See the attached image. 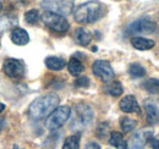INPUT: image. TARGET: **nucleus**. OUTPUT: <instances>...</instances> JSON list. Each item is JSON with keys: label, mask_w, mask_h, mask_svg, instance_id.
I'll list each match as a JSON object with an SVG mask.
<instances>
[{"label": "nucleus", "mask_w": 159, "mask_h": 149, "mask_svg": "<svg viewBox=\"0 0 159 149\" xmlns=\"http://www.w3.org/2000/svg\"><path fill=\"white\" fill-rule=\"evenodd\" d=\"M40 5L47 11L66 16L70 15L74 9V0H42Z\"/></svg>", "instance_id": "obj_6"}, {"label": "nucleus", "mask_w": 159, "mask_h": 149, "mask_svg": "<svg viewBox=\"0 0 159 149\" xmlns=\"http://www.w3.org/2000/svg\"><path fill=\"white\" fill-rule=\"evenodd\" d=\"M143 87L147 92L152 94L159 93V79L157 78H149L143 83Z\"/></svg>", "instance_id": "obj_21"}, {"label": "nucleus", "mask_w": 159, "mask_h": 149, "mask_svg": "<svg viewBox=\"0 0 159 149\" xmlns=\"http://www.w3.org/2000/svg\"><path fill=\"white\" fill-rule=\"evenodd\" d=\"M144 110H146V115H147V121L148 124L151 125H154V124H158L159 122V109L151 104V103H146L144 105Z\"/></svg>", "instance_id": "obj_14"}, {"label": "nucleus", "mask_w": 159, "mask_h": 149, "mask_svg": "<svg viewBox=\"0 0 159 149\" xmlns=\"http://www.w3.org/2000/svg\"><path fill=\"white\" fill-rule=\"evenodd\" d=\"M67 69H69V72L72 76H80L82 74V71L84 70V66L76 57H72L67 64Z\"/></svg>", "instance_id": "obj_18"}, {"label": "nucleus", "mask_w": 159, "mask_h": 149, "mask_svg": "<svg viewBox=\"0 0 159 149\" xmlns=\"http://www.w3.org/2000/svg\"><path fill=\"white\" fill-rule=\"evenodd\" d=\"M75 39H76V42L79 43L80 45H82V47H86V45H88L89 43H91V40H92V34H91V32L89 31H87L86 28H77L76 31H75Z\"/></svg>", "instance_id": "obj_16"}, {"label": "nucleus", "mask_w": 159, "mask_h": 149, "mask_svg": "<svg viewBox=\"0 0 159 149\" xmlns=\"http://www.w3.org/2000/svg\"><path fill=\"white\" fill-rule=\"evenodd\" d=\"M108 93L110 94V95H113V97H119L122 94V86H121V83L118 82V81H114V82H111L109 86H108Z\"/></svg>", "instance_id": "obj_24"}, {"label": "nucleus", "mask_w": 159, "mask_h": 149, "mask_svg": "<svg viewBox=\"0 0 159 149\" xmlns=\"http://www.w3.org/2000/svg\"><path fill=\"white\" fill-rule=\"evenodd\" d=\"M108 131H109V125H108L107 122L99 124V126L97 127V136H98L99 138H104V136H107Z\"/></svg>", "instance_id": "obj_26"}, {"label": "nucleus", "mask_w": 159, "mask_h": 149, "mask_svg": "<svg viewBox=\"0 0 159 149\" xmlns=\"http://www.w3.org/2000/svg\"><path fill=\"white\" fill-rule=\"evenodd\" d=\"M71 109L69 106H58L45 120V127L48 130H57L61 127L70 117Z\"/></svg>", "instance_id": "obj_5"}, {"label": "nucleus", "mask_w": 159, "mask_h": 149, "mask_svg": "<svg viewBox=\"0 0 159 149\" xmlns=\"http://www.w3.org/2000/svg\"><path fill=\"white\" fill-rule=\"evenodd\" d=\"M71 116V115H70ZM93 120V110L89 105L79 103L72 109V116L70 121V129L74 131L84 130Z\"/></svg>", "instance_id": "obj_3"}, {"label": "nucleus", "mask_w": 159, "mask_h": 149, "mask_svg": "<svg viewBox=\"0 0 159 149\" xmlns=\"http://www.w3.org/2000/svg\"><path fill=\"white\" fill-rule=\"evenodd\" d=\"M14 149H21V148H19V147H17V146H16V147H14Z\"/></svg>", "instance_id": "obj_32"}, {"label": "nucleus", "mask_w": 159, "mask_h": 149, "mask_svg": "<svg viewBox=\"0 0 159 149\" xmlns=\"http://www.w3.org/2000/svg\"><path fill=\"white\" fill-rule=\"evenodd\" d=\"M152 148L159 149V141H153V142H152Z\"/></svg>", "instance_id": "obj_29"}, {"label": "nucleus", "mask_w": 159, "mask_h": 149, "mask_svg": "<svg viewBox=\"0 0 159 149\" xmlns=\"http://www.w3.org/2000/svg\"><path fill=\"white\" fill-rule=\"evenodd\" d=\"M86 149H100V147L98 143H96V142H91V143H88V144L86 146Z\"/></svg>", "instance_id": "obj_28"}, {"label": "nucleus", "mask_w": 159, "mask_h": 149, "mask_svg": "<svg viewBox=\"0 0 159 149\" xmlns=\"http://www.w3.org/2000/svg\"><path fill=\"white\" fill-rule=\"evenodd\" d=\"M17 25V19L12 15H4L2 17H0V29H9V28H14V26Z\"/></svg>", "instance_id": "obj_19"}, {"label": "nucleus", "mask_w": 159, "mask_h": 149, "mask_svg": "<svg viewBox=\"0 0 159 149\" xmlns=\"http://www.w3.org/2000/svg\"><path fill=\"white\" fill-rule=\"evenodd\" d=\"M104 12H105V7L102 2L97 0H91L80 5L75 10V20L79 23L83 25L93 23L98 21L100 17H103Z\"/></svg>", "instance_id": "obj_2"}, {"label": "nucleus", "mask_w": 159, "mask_h": 149, "mask_svg": "<svg viewBox=\"0 0 159 149\" xmlns=\"http://www.w3.org/2000/svg\"><path fill=\"white\" fill-rule=\"evenodd\" d=\"M156 27L157 26L154 22L147 19H141L132 22L127 27V33H130V34H148V33H153L156 31Z\"/></svg>", "instance_id": "obj_8"}, {"label": "nucleus", "mask_w": 159, "mask_h": 149, "mask_svg": "<svg viewBox=\"0 0 159 149\" xmlns=\"http://www.w3.org/2000/svg\"><path fill=\"white\" fill-rule=\"evenodd\" d=\"M38 20H39V12H38V10H36V9L28 10V11L25 14V21H26L27 23H30V25L37 23Z\"/></svg>", "instance_id": "obj_25"}, {"label": "nucleus", "mask_w": 159, "mask_h": 149, "mask_svg": "<svg viewBox=\"0 0 159 149\" xmlns=\"http://www.w3.org/2000/svg\"><path fill=\"white\" fill-rule=\"evenodd\" d=\"M131 44L137 50H148V49H152L156 45L154 40L143 37H134L131 39Z\"/></svg>", "instance_id": "obj_13"}, {"label": "nucleus", "mask_w": 159, "mask_h": 149, "mask_svg": "<svg viewBox=\"0 0 159 149\" xmlns=\"http://www.w3.org/2000/svg\"><path fill=\"white\" fill-rule=\"evenodd\" d=\"M120 126L125 133H127V132H131L136 129L137 121L134 119H130V117H121L120 119Z\"/></svg>", "instance_id": "obj_20"}, {"label": "nucleus", "mask_w": 159, "mask_h": 149, "mask_svg": "<svg viewBox=\"0 0 159 149\" xmlns=\"http://www.w3.org/2000/svg\"><path fill=\"white\" fill-rule=\"evenodd\" d=\"M120 109L126 114H132V112H139V105L137 103V99L134 95H126L124 97L119 103Z\"/></svg>", "instance_id": "obj_11"}, {"label": "nucleus", "mask_w": 159, "mask_h": 149, "mask_svg": "<svg viewBox=\"0 0 159 149\" xmlns=\"http://www.w3.org/2000/svg\"><path fill=\"white\" fill-rule=\"evenodd\" d=\"M129 74L134 78H139V77H143L146 74V70L139 64H131L129 67Z\"/></svg>", "instance_id": "obj_23"}, {"label": "nucleus", "mask_w": 159, "mask_h": 149, "mask_svg": "<svg viewBox=\"0 0 159 149\" xmlns=\"http://www.w3.org/2000/svg\"><path fill=\"white\" fill-rule=\"evenodd\" d=\"M1 9H2V4H1V1H0V11H1Z\"/></svg>", "instance_id": "obj_31"}, {"label": "nucleus", "mask_w": 159, "mask_h": 149, "mask_svg": "<svg viewBox=\"0 0 159 149\" xmlns=\"http://www.w3.org/2000/svg\"><path fill=\"white\" fill-rule=\"evenodd\" d=\"M40 20L43 21V23L50 28L54 32H59V33H64L69 29L70 25L67 22V20L65 19V16L52 12V11H44L40 16Z\"/></svg>", "instance_id": "obj_4"}, {"label": "nucleus", "mask_w": 159, "mask_h": 149, "mask_svg": "<svg viewBox=\"0 0 159 149\" xmlns=\"http://www.w3.org/2000/svg\"><path fill=\"white\" fill-rule=\"evenodd\" d=\"M92 69H93V74L104 82H109L114 77V70H113L111 65L105 60L94 61Z\"/></svg>", "instance_id": "obj_9"}, {"label": "nucleus", "mask_w": 159, "mask_h": 149, "mask_svg": "<svg viewBox=\"0 0 159 149\" xmlns=\"http://www.w3.org/2000/svg\"><path fill=\"white\" fill-rule=\"evenodd\" d=\"M153 132L152 131H139L136 132L130 139H129V149H142L144 144L148 142V139L152 137Z\"/></svg>", "instance_id": "obj_10"}, {"label": "nucleus", "mask_w": 159, "mask_h": 149, "mask_svg": "<svg viewBox=\"0 0 159 149\" xmlns=\"http://www.w3.org/2000/svg\"><path fill=\"white\" fill-rule=\"evenodd\" d=\"M2 71L10 78L20 79L25 74V65L17 59H6L2 65Z\"/></svg>", "instance_id": "obj_7"}, {"label": "nucleus", "mask_w": 159, "mask_h": 149, "mask_svg": "<svg viewBox=\"0 0 159 149\" xmlns=\"http://www.w3.org/2000/svg\"><path fill=\"white\" fill-rule=\"evenodd\" d=\"M4 109H5V105L0 103V112H2V111H4Z\"/></svg>", "instance_id": "obj_30"}, {"label": "nucleus", "mask_w": 159, "mask_h": 149, "mask_svg": "<svg viewBox=\"0 0 159 149\" xmlns=\"http://www.w3.org/2000/svg\"><path fill=\"white\" fill-rule=\"evenodd\" d=\"M62 149H80V136H70L65 139Z\"/></svg>", "instance_id": "obj_22"}, {"label": "nucleus", "mask_w": 159, "mask_h": 149, "mask_svg": "<svg viewBox=\"0 0 159 149\" xmlns=\"http://www.w3.org/2000/svg\"><path fill=\"white\" fill-rule=\"evenodd\" d=\"M11 40L16 45H26L30 42V36L25 29L20 27H15L11 32Z\"/></svg>", "instance_id": "obj_12"}, {"label": "nucleus", "mask_w": 159, "mask_h": 149, "mask_svg": "<svg viewBox=\"0 0 159 149\" xmlns=\"http://www.w3.org/2000/svg\"><path fill=\"white\" fill-rule=\"evenodd\" d=\"M59 97L57 94H45L33 100V103L30 105L28 114L32 120H42L47 116H49L59 106Z\"/></svg>", "instance_id": "obj_1"}, {"label": "nucleus", "mask_w": 159, "mask_h": 149, "mask_svg": "<svg viewBox=\"0 0 159 149\" xmlns=\"http://www.w3.org/2000/svg\"><path fill=\"white\" fill-rule=\"evenodd\" d=\"M65 65H66V61L61 57H58V56H48L45 59V66L53 71L62 70L65 67Z\"/></svg>", "instance_id": "obj_15"}, {"label": "nucleus", "mask_w": 159, "mask_h": 149, "mask_svg": "<svg viewBox=\"0 0 159 149\" xmlns=\"http://www.w3.org/2000/svg\"><path fill=\"white\" fill-rule=\"evenodd\" d=\"M109 143H110V146L115 147L116 149H127V144L124 139V136L120 132H116V131L110 133Z\"/></svg>", "instance_id": "obj_17"}, {"label": "nucleus", "mask_w": 159, "mask_h": 149, "mask_svg": "<svg viewBox=\"0 0 159 149\" xmlns=\"http://www.w3.org/2000/svg\"><path fill=\"white\" fill-rule=\"evenodd\" d=\"M75 86L76 87H81V88H86L89 86V79L88 77L83 76V77H79L76 81H75Z\"/></svg>", "instance_id": "obj_27"}]
</instances>
